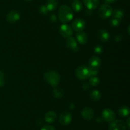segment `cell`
Listing matches in <instances>:
<instances>
[{
  "label": "cell",
  "mask_w": 130,
  "mask_h": 130,
  "mask_svg": "<svg viewBox=\"0 0 130 130\" xmlns=\"http://www.w3.org/2000/svg\"><path fill=\"white\" fill-rule=\"evenodd\" d=\"M85 14H86V15H91L92 14V10H90L88 8H86V10H85Z\"/></svg>",
  "instance_id": "1f68e13d"
},
{
  "label": "cell",
  "mask_w": 130,
  "mask_h": 130,
  "mask_svg": "<svg viewBox=\"0 0 130 130\" xmlns=\"http://www.w3.org/2000/svg\"><path fill=\"white\" fill-rule=\"evenodd\" d=\"M110 25L112 27H117L118 25H119V24H121V19H116V18L112 17L110 20Z\"/></svg>",
  "instance_id": "d4e9b609"
},
{
  "label": "cell",
  "mask_w": 130,
  "mask_h": 130,
  "mask_svg": "<svg viewBox=\"0 0 130 130\" xmlns=\"http://www.w3.org/2000/svg\"><path fill=\"white\" fill-rule=\"evenodd\" d=\"M129 122H130V118H129V117H128V119H127V121H126V127L128 129H129V128H130Z\"/></svg>",
  "instance_id": "836d02e7"
},
{
  "label": "cell",
  "mask_w": 130,
  "mask_h": 130,
  "mask_svg": "<svg viewBox=\"0 0 130 130\" xmlns=\"http://www.w3.org/2000/svg\"><path fill=\"white\" fill-rule=\"evenodd\" d=\"M98 38L102 42H107L110 38V34L105 29H101L98 31L97 33Z\"/></svg>",
  "instance_id": "4fadbf2b"
},
{
  "label": "cell",
  "mask_w": 130,
  "mask_h": 130,
  "mask_svg": "<svg viewBox=\"0 0 130 130\" xmlns=\"http://www.w3.org/2000/svg\"><path fill=\"white\" fill-rule=\"evenodd\" d=\"M94 51L96 54H101L103 51V48L101 45H98L95 46V48H94Z\"/></svg>",
  "instance_id": "f1b7e54d"
},
{
  "label": "cell",
  "mask_w": 130,
  "mask_h": 130,
  "mask_svg": "<svg viewBox=\"0 0 130 130\" xmlns=\"http://www.w3.org/2000/svg\"><path fill=\"white\" fill-rule=\"evenodd\" d=\"M83 2L86 8L91 10L96 8L100 3L99 0H83Z\"/></svg>",
  "instance_id": "2e32d148"
},
{
  "label": "cell",
  "mask_w": 130,
  "mask_h": 130,
  "mask_svg": "<svg viewBox=\"0 0 130 130\" xmlns=\"http://www.w3.org/2000/svg\"><path fill=\"white\" fill-rule=\"evenodd\" d=\"M126 124L121 120H114L109 125V130H126Z\"/></svg>",
  "instance_id": "5b68a950"
},
{
  "label": "cell",
  "mask_w": 130,
  "mask_h": 130,
  "mask_svg": "<svg viewBox=\"0 0 130 130\" xmlns=\"http://www.w3.org/2000/svg\"><path fill=\"white\" fill-rule=\"evenodd\" d=\"M111 16L114 18L121 19L124 16V11L121 8H116L115 10H112Z\"/></svg>",
  "instance_id": "44dd1931"
},
{
  "label": "cell",
  "mask_w": 130,
  "mask_h": 130,
  "mask_svg": "<svg viewBox=\"0 0 130 130\" xmlns=\"http://www.w3.org/2000/svg\"><path fill=\"white\" fill-rule=\"evenodd\" d=\"M74 13L72 9L67 5H61L58 10V18L63 24L70 22L73 19Z\"/></svg>",
  "instance_id": "6da1fadb"
},
{
  "label": "cell",
  "mask_w": 130,
  "mask_h": 130,
  "mask_svg": "<svg viewBox=\"0 0 130 130\" xmlns=\"http://www.w3.org/2000/svg\"><path fill=\"white\" fill-rule=\"evenodd\" d=\"M47 9H48V11H53L55 10L58 6V2L57 0H48L47 2L46 5Z\"/></svg>",
  "instance_id": "ffe728a7"
},
{
  "label": "cell",
  "mask_w": 130,
  "mask_h": 130,
  "mask_svg": "<svg viewBox=\"0 0 130 130\" xmlns=\"http://www.w3.org/2000/svg\"><path fill=\"white\" fill-rule=\"evenodd\" d=\"M76 40L80 44H86L88 41V36L83 31H79L76 33Z\"/></svg>",
  "instance_id": "5bb4252c"
},
{
  "label": "cell",
  "mask_w": 130,
  "mask_h": 130,
  "mask_svg": "<svg viewBox=\"0 0 130 130\" xmlns=\"http://www.w3.org/2000/svg\"><path fill=\"white\" fill-rule=\"evenodd\" d=\"M83 89H85V90H88V89H89L90 88V83L85 82V84H83Z\"/></svg>",
  "instance_id": "4dcf8cb0"
},
{
  "label": "cell",
  "mask_w": 130,
  "mask_h": 130,
  "mask_svg": "<svg viewBox=\"0 0 130 130\" xmlns=\"http://www.w3.org/2000/svg\"><path fill=\"white\" fill-rule=\"evenodd\" d=\"M41 130H56L55 129V127H53V126H50V125H45V126H43Z\"/></svg>",
  "instance_id": "f546056e"
},
{
  "label": "cell",
  "mask_w": 130,
  "mask_h": 130,
  "mask_svg": "<svg viewBox=\"0 0 130 130\" xmlns=\"http://www.w3.org/2000/svg\"><path fill=\"white\" fill-rule=\"evenodd\" d=\"M116 0H103L104 2H105L106 4H109V3H112L115 2Z\"/></svg>",
  "instance_id": "d6a6232c"
},
{
  "label": "cell",
  "mask_w": 130,
  "mask_h": 130,
  "mask_svg": "<svg viewBox=\"0 0 130 130\" xmlns=\"http://www.w3.org/2000/svg\"><path fill=\"white\" fill-rule=\"evenodd\" d=\"M66 45L69 48L72 50L74 52H77L79 50L77 42H76V39L74 37L70 36L67 38L66 40Z\"/></svg>",
  "instance_id": "7c38bea8"
},
{
  "label": "cell",
  "mask_w": 130,
  "mask_h": 130,
  "mask_svg": "<svg viewBox=\"0 0 130 130\" xmlns=\"http://www.w3.org/2000/svg\"><path fill=\"white\" fill-rule=\"evenodd\" d=\"M25 1H32V0H25Z\"/></svg>",
  "instance_id": "d590c367"
},
{
  "label": "cell",
  "mask_w": 130,
  "mask_h": 130,
  "mask_svg": "<svg viewBox=\"0 0 130 130\" xmlns=\"http://www.w3.org/2000/svg\"><path fill=\"white\" fill-rule=\"evenodd\" d=\"M5 85V75L3 71H0V87Z\"/></svg>",
  "instance_id": "83f0119b"
},
{
  "label": "cell",
  "mask_w": 130,
  "mask_h": 130,
  "mask_svg": "<svg viewBox=\"0 0 130 130\" xmlns=\"http://www.w3.org/2000/svg\"><path fill=\"white\" fill-rule=\"evenodd\" d=\"M44 78L46 81L53 87H56L60 80L59 73L53 70H48L44 74Z\"/></svg>",
  "instance_id": "7a4b0ae2"
},
{
  "label": "cell",
  "mask_w": 130,
  "mask_h": 130,
  "mask_svg": "<svg viewBox=\"0 0 130 130\" xmlns=\"http://www.w3.org/2000/svg\"><path fill=\"white\" fill-rule=\"evenodd\" d=\"M90 97L94 101H98L101 99V93L99 90H96V89L92 90L90 93Z\"/></svg>",
  "instance_id": "d6986e66"
},
{
  "label": "cell",
  "mask_w": 130,
  "mask_h": 130,
  "mask_svg": "<svg viewBox=\"0 0 130 130\" xmlns=\"http://www.w3.org/2000/svg\"><path fill=\"white\" fill-rule=\"evenodd\" d=\"M59 32L61 35L66 38L71 36L73 34V29L69 25L63 24L60 25L59 28Z\"/></svg>",
  "instance_id": "ba28073f"
},
{
  "label": "cell",
  "mask_w": 130,
  "mask_h": 130,
  "mask_svg": "<svg viewBox=\"0 0 130 130\" xmlns=\"http://www.w3.org/2000/svg\"><path fill=\"white\" fill-rule=\"evenodd\" d=\"M102 116L103 119L107 122H111L114 120H115L116 115L115 113L110 108H105L102 111Z\"/></svg>",
  "instance_id": "8992f818"
},
{
  "label": "cell",
  "mask_w": 130,
  "mask_h": 130,
  "mask_svg": "<svg viewBox=\"0 0 130 130\" xmlns=\"http://www.w3.org/2000/svg\"><path fill=\"white\" fill-rule=\"evenodd\" d=\"M89 66L93 68H98L100 67L101 65V59L99 57L96 56H94L91 57L90 59L88 61Z\"/></svg>",
  "instance_id": "9a60e30c"
},
{
  "label": "cell",
  "mask_w": 130,
  "mask_h": 130,
  "mask_svg": "<svg viewBox=\"0 0 130 130\" xmlns=\"http://www.w3.org/2000/svg\"><path fill=\"white\" fill-rule=\"evenodd\" d=\"M50 19H51V20L53 22H55L56 20H57V18H56L55 15H52V16L50 17Z\"/></svg>",
  "instance_id": "e575fe53"
},
{
  "label": "cell",
  "mask_w": 130,
  "mask_h": 130,
  "mask_svg": "<svg viewBox=\"0 0 130 130\" xmlns=\"http://www.w3.org/2000/svg\"><path fill=\"white\" fill-rule=\"evenodd\" d=\"M72 7L74 11H75L76 12H79L83 10V4L81 1L77 0V1H75L72 3Z\"/></svg>",
  "instance_id": "7402d4cb"
},
{
  "label": "cell",
  "mask_w": 130,
  "mask_h": 130,
  "mask_svg": "<svg viewBox=\"0 0 130 130\" xmlns=\"http://www.w3.org/2000/svg\"><path fill=\"white\" fill-rule=\"evenodd\" d=\"M89 70H90V76H96L99 73V69L95 68L90 67L88 66Z\"/></svg>",
  "instance_id": "484cf974"
},
{
  "label": "cell",
  "mask_w": 130,
  "mask_h": 130,
  "mask_svg": "<svg viewBox=\"0 0 130 130\" xmlns=\"http://www.w3.org/2000/svg\"><path fill=\"white\" fill-rule=\"evenodd\" d=\"M130 113V110L129 107L127 106H122L120 108L118 109V113L119 115L122 117H127L129 115Z\"/></svg>",
  "instance_id": "ac0fdd59"
},
{
  "label": "cell",
  "mask_w": 130,
  "mask_h": 130,
  "mask_svg": "<svg viewBox=\"0 0 130 130\" xmlns=\"http://www.w3.org/2000/svg\"><path fill=\"white\" fill-rule=\"evenodd\" d=\"M39 12L42 15H46L48 12V10L47 9L46 6V5H42V6H41L40 8H39Z\"/></svg>",
  "instance_id": "4316f807"
},
{
  "label": "cell",
  "mask_w": 130,
  "mask_h": 130,
  "mask_svg": "<svg viewBox=\"0 0 130 130\" xmlns=\"http://www.w3.org/2000/svg\"><path fill=\"white\" fill-rule=\"evenodd\" d=\"M20 18V14L16 10H11L6 15V20L10 23H15L19 20Z\"/></svg>",
  "instance_id": "8fae6325"
},
{
  "label": "cell",
  "mask_w": 130,
  "mask_h": 130,
  "mask_svg": "<svg viewBox=\"0 0 130 130\" xmlns=\"http://www.w3.org/2000/svg\"><path fill=\"white\" fill-rule=\"evenodd\" d=\"M53 94L55 98H60L63 96L64 92H63V89H62L61 88L55 87L54 89H53Z\"/></svg>",
  "instance_id": "603a6c76"
},
{
  "label": "cell",
  "mask_w": 130,
  "mask_h": 130,
  "mask_svg": "<svg viewBox=\"0 0 130 130\" xmlns=\"http://www.w3.org/2000/svg\"><path fill=\"white\" fill-rule=\"evenodd\" d=\"M74 1H77V0H74Z\"/></svg>",
  "instance_id": "8d00e7d4"
},
{
  "label": "cell",
  "mask_w": 130,
  "mask_h": 130,
  "mask_svg": "<svg viewBox=\"0 0 130 130\" xmlns=\"http://www.w3.org/2000/svg\"><path fill=\"white\" fill-rule=\"evenodd\" d=\"M72 121V115L68 112H63L59 116V122L63 126H68Z\"/></svg>",
  "instance_id": "52a82bcc"
},
{
  "label": "cell",
  "mask_w": 130,
  "mask_h": 130,
  "mask_svg": "<svg viewBox=\"0 0 130 130\" xmlns=\"http://www.w3.org/2000/svg\"><path fill=\"white\" fill-rule=\"evenodd\" d=\"M57 119V114L53 111H48L45 113L44 116V119L47 123H52L55 122Z\"/></svg>",
  "instance_id": "e0dca14e"
},
{
  "label": "cell",
  "mask_w": 130,
  "mask_h": 130,
  "mask_svg": "<svg viewBox=\"0 0 130 130\" xmlns=\"http://www.w3.org/2000/svg\"><path fill=\"white\" fill-rule=\"evenodd\" d=\"M86 27V22L82 19H76L72 24V28L76 31H82Z\"/></svg>",
  "instance_id": "9c48e42d"
},
{
  "label": "cell",
  "mask_w": 130,
  "mask_h": 130,
  "mask_svg": "<svg viewBox=\"0 0 130 130\" xmlns=\"http://www.w3.org/2000/svg\"><path fill=\"white\" fill-rule=\"evenodd\" d=\"M81 115L84 119L86 121H90L94 117L95 112L92 108L90 107H85L81 110Z\"/></svg>",
  "instance_id": "30bf717a"
},
{
  "label": "cell",
  "mask_w": 130,
  "mask_h": 130,
  "mask_svg": "<svg viewBox=\"0 0 130 130\" xmlns=\"http://www.w3.org/2000/svg\"><path fill=\"white\" fill-rule=\"evenodd\" d=\"M112 8L109 4H104L102 5L98 11L99 17L102 19H106L110 17L112 13Z\"/></svg>",
  "instance_id": "3957f363"
},
{
  "label": "cell",
  "mask_w": 130,
  "mask_h": 130,
  "mask_svg": "<svg viewBox=\"0 0 130 130\" xmlns=\"http://www.w3.org/2000/svg\"><path fill=\"white\" fill-rule=\"evenodd\" d=\"M76 76L79 80H86L90 77V70L88 66H79L75 71Z\"/></svg>",
  "instance_id": "277c9868"
},
{
  "label": "cell",
  "mask_w": 130,
  "mask_h": 130,
  "mask_svg": "<svg viewBox=\"0 0 130 130\" xmlns=\"http://www.w3.org/2000/svg\"><path fill=\"white\" fill-rule=\"evenodd\" d=\"M89 83L92 86H97L100 83V79L96 76H91Z\"/></svg>",
  "instance_id": "cb8c5ba5"
}]
</instances>
